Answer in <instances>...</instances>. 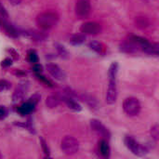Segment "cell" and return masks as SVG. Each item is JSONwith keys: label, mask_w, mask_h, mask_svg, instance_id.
<instances>
[{"label": "cell", "mask_w": 159, "mask_h": 159, "mask_svg": "<svg viewBox=\"0 0 159 159\" xmlns=\"http://www.w3.org/2000/svg\"><path fill=\"white\" fill-rule=\"evenodd\" d=\"M28 61L31 62V63H36L38 62V56H37V53L35 50L34 49H30L28 51Z\"/></svg>", "instance_id": "obj_24"}, {"label": "cell", "mask_w": 159, "mask_h": 159, "mask_svg": "<svg viewBox=\"0 0 159 159\" xmlns=\"http://www.w3.org/2000/svg\"><path fill=\"white\" fill-rule=\"evenodd\" d=\"M0 15H1V17H3L4 19L8 17V14H7V12L5 7L1 4V2H0Z\"/></svg>", "instance_id": "obj_32"}, {"label": "cell", "mask_w": 159, "mask_h": 159, "mask_svg": "<svg viewBox=\"0 0 159 159\" xmlns=\"http://www.w3.org/2000/svg\"><path fill=\"white\" fill-rule=\"evenodd\" d=\"M141 48L136 44L134 43L132 40H128V41H125L123 42L121 45H120V50L122 52H125V53H129V54H132V53H136Z\"/></svg>", "instance_id": "obj_10"}, {"label": "cell", "mask_w": 159, "mask_h": 159, "mask_svg": "<svg viewBox=\"0 0 159 159\" xmlns=\"http://www.w3.org/2000/svg\"><path fill=\"white\" fill-rule=\"evenodd\" d=\"M40 141H41V145H42V148H43V150H44L45 155H46L47 157H49V149H48V147L47 143H46L45 140L42 139V138L40 139Z\"/></svg>", "instance_id": "obj_28"}, {"label": "cell", "mask_w": 159, "mask_h": 159, "mask_svg": "<svg viewBox=\"0 0 159 159\" xmlns=\"http://www.w3.org/2000/svg\"><path fill=\"white\" fill-rule=\"evenodd\" d=\"M99 150H100V153H101L102 157H104V158H109L110 157L111 151H110V146L108 144V141L107 140L102 139L100 142V143H99Z\"/></svg>", "instance_id": "obj_15"}, {"label": "cell", "mask_w": 159, "mask_h": 159, "mask_svg": "<svg viewBox=\"0 0 159 159\" xmlns=\"http://www.w3.org/2000/svg\"><path fill=\"white\" fill-rule=\"evenodd\" d=\"M59 20V16L53 11H45L36 17V23L38 27L44 31L54 27Z\"/></svg>", "instance_id": "obj_1"}, {"label": "cell", "mask_w": 159, "mask_h": 159, "mask_svg": "<svg viewBox=\"0 0 159 159\" xmlns=\"http://www.w3.org/2000/svg\"><path fill=\"white\" fill-rule=\"evenodd\" d=\"M60 98H61V100L63 101V102H65V104H66L70 109H72L73 111L79 112V111L82 110L81 105H80L77 102H75V100L74 98L68 97V96H66V95H64V94H63L61 97H60Z\"/></svg>", "instance_id": "obj_13"}, {"label": "cell", "mask_w": 159, "mask_h": 159, "mask_svg": "<svg viewBox=\"0 0 159 159\" xmlns=\"http://www.w3.org/2000/svg\"><path fill=\"white\" fill-rule=\"evenodd\" d=\"M12 5H19V4H20L21 3V1L22 0H8Z\"/></svg>", "instance_id": "obj_35"}, {"label": "cell", "mask_w": 159, "mask_h": 159, "mask_svg": "<svg viewBox=\"0 0 159 159\" xmlns=\"http://www.w3.org/2000/svg\"><path fill=\"white\" fill-rule=\"evenodd\" d=\"M143 51H144L145 53L149 54V55H154V56H158L159 53V46L157 43H148L147 45L143 46L142 48Z\"/></svg>", "instance_id": "obj_17"}, {"label": "cell", "mask_w": 159, "mask_h": 159, "mask_svg": "<svg viewBox=\"0 0 159 159\" xmlns=\"http://www.w3.org/2000/svg\"><path fill=\"white\" fill-rule=\"evenodd\" d=\"M150 133H151L152 138H153L156 142H157L159 138V129H158V125H157V124H156L154 127H152Z\"/></svg>", "instance_id": "obj_25"}, {"label": "cell", "mask_w": 159, "mask_h": 159, "mask_svg": "<svg viewBox=\"0 0 159 159\" xmlns=\"http://www.w3.org/2000/svg\"><path fill=\"white\" fill-rule=\"evenodd\" d=\"M89 47L90 48V49H92L93 51H95L98 54H104L105 53V48H104L103 45L100 42L92 41L89 44Z\"/></svg>", "instance_id": "obj_19"}, {"label": "cell", "mask_w": 159, "mask_h": 159, "mask_svg": "<svg viewBox=\"0 0 159 159\" xmlns=\"http://www.w3.org/2000/svg\"><path fill=\"white\" fill-rule=\"evenodd\" d=\"M47 70L52 77H54L55 79H57L59 81H63L66 78L65 73L55 63H48Z\"/></svg>", "instance_id": "obj_9"}, {"label": "cell", "mask_w": 159, "mask_h": 159, "mask_svg": "<svg viewBox=\"0 0 159 159\" xmlns=\"http://www.w3.org/2000/svg\"><path fill=\"white\" fill-rule=\"evenodd\" d=\"M137 25L139 26V27H146L147 25H148V21L146 20V19H144V18H138V20H137Z\"/></svg>", "instance_id": "obj_27"}, {"label": "cell", "mask_w": 159, "mask_h": 159, "mask_svg": "<svg viewBox=\"0 0 159 159\" xmlns=\"http://www.w3.org/2000/svg\"><path fill=\"white\" fill-rule=\"evenodd\" d=\"M90 2L89 0H77L75 4V14L81 18H87L90 13Z\"/></svg>", "instance_id": "obj_6"}, {"label": "cell", "mask_w": 159, "mask_h": 159, "mask_svg": "<svg viewBox=\"0 0 159 159\" xmlns=\"http://www.w3.org/2000/svg\"><path fill=\"white\" fill-rule=\"evenodd\" d=\"M86 36L84 34H74L70 38V43L74 46H78L81 45L85 42Z\"/></svg>", "instance_id": "obj_21"}, {"label": "cell", "mask_w": 159, "mask_h": 159, "mask_svg": "<svg viewBox=\"0 0 159 159\" xmlns=\"http://www.w3.org/2000/svg\"><path fill=\"white\" fill-rule=\"evenodd\" d=\"M27 84H28V83H22V84H20V85L15 89V91H14V93H13V97H12V99H13L14 102L21 101V100L25 97L26 92H27V90H28V85H27Z\"/></svg>", "instance_id": "obj_11"}, {"label": "cell", "mask_w": 159, "mask_h": 159, "mask_svg": "<svg viewBox=\"0 0 159 159\" xmlns=\"http://www.w3.org/2000/svg\"><path fill=\"white\" fill-rule=\"evenodd\" d=\"M56 49H57L60 57H61L62 59H68L69 58V56H70L69 52L67 51V49L63 46H61L60 44H56Z\"/></svg>", "instance_id": "obj_23"}, {"label": "cell", "mask_w": 159, "mask_h": 159, "mask_svg": "<svg viewBox=\"0 0 159 159\" xmlns=\"http://www.w3.org/2000/svg\"><path fill=\"white\" fill-rule=\"evenodd\" d=\"M40 98H41V96H40L38 93H35V94H34V95L29 99V102H32L33 104L36 105V104L38 103V102L40 101Z\"/></svg>", "instance_id": "obj_26"}, {"label": "cell", "mask_w": 159, "mask_h": 159, "mask_svg": "<svg viewBox=\"0 0 159 159\" xmlns=\"http://www.w3.org/2000/svg\"><path fill=\"white\" fill-rule=\"evenodd\" d=\"M61 151L67 156H73L76 154L79 150L78 141L72 136H65L61 143Z\"/></svg>", "instance_id": "obj_3"}, {"label": "cell", "mask_w": 159, "mask_h": 159, "mask_svg": "<svg viewBox=\"0 0 159 159\" xmlns=\"http://www.w3.org/2000/svg\"><path fill=\"white\" fill-rule=\"evenodd\" d=\"M60 102H61V98L60 97L51 95V96H48L47 98L46 104H47V106L48 108H55V107H57L60 104Z\"/></svg>", "instance_id": "obj_20"}, {"label": "cell", "mask_w": 159, "mask_h": 159, "mask_svg": "<svg viewBox=\"0 0 159 159\" xmlns=\"http://www.w3.org/2000/svg\"><path fill=\"white\" fill-rule=\"evenodd\" d=\"M33 69H34V72L35 73V75H36V74H41V73H42V71H43V67H42V65H41V64H39V63H37V62L34 64Z\"/></svg>", "instance_id": "obj_31"}, {"label": "cell", "mask_w": 159, "mask_h": 159, "mask_svg": "<svg viewBox=\"0 0 159 159\" xmlns=\"http://www.w3.org/2000/svg\"><path fill=\"white\" fill-rule=\"evenodd\" d=\"M10 88V84L6 80H0V90H7Z\"/></svg>", "instance_id": "obj_29"}, {"label": "cell", "mask_w": 159, "mask_h": 159, "mask_svg": "<svg viewBox=\"0 0 159 159\" xmlns=\"http://www.w3.org/2000/svg\"><path fill=\"white\" fill-rule=\"evenodd\" d=\"M90 127L92 129V130L97 133L99 136H101L102 139L109 141L111 138V133L108 130V129L99 120L97 119H92L90 120Z\"/></svg>", "instance_id": "obj_5"}, {"label": "cell", "mask_w": 159, "mask_h": 159, "mask_svg": "<svg viewBox=\"0 0 159 159\" xmlns=\"http://www.w3.org/2000/svg\"><path fill=\"white\" fill-rule=\"evenodd\" d=\"M2 157V155H1V153H0V158Z\"/></svg>", "instance_id": "obj_36"}, {"label": "cell", "mask_w": 159, "mask_h": 159, "mask_svg": "<svg viewBox=\"0 0 159 159\" xmlns=\"http://www.w3.org/2000/svg\"><path fill=\"white\" fill-rule=\"evenodd\" d=\"M141 103L138 99L129 97L127 98L123 102V110L129 116H136L141 112Z\"/></svg>", "instance_id": "obj_4"}, {"label": "cell", "mask_w": 159, "mask_h": 159, "mask_svg": "<svg viewBox=\"0 0 159 159\" xmlns=\"http://www.w3.org/2000/svg\"><path fill=\"white\" fill-rule=\"evenodd\" d=\"M34 107H35V105H34V104H33L32 102H30L28 101V102H26L25 103L21 104V105L19 107L18 112L20 113V115H21V116H25V115L30 114V113L34 109Z\"/></svg>", "instance_id": "obj_18"}, {"label": "cell", "mask_w": 159, "mask_h": 159, "mask_svg": "<svg viewBox=\"0 0 159 159\" xmlns=\"http://www.w3.org/2000/svg\"><path fill=\"white\" fill-rule=\"evenodd\" d=\"M117 72H118V63L117 62H113L111 64L110 68H109V71H108L109 80L110 79H116Z\"/></svg>", "instance_id": "obj_22"}, {"label": "cell", "mask_w": 159, "mask_h": 159, "mask_svg": "<svg viewBox=\"0 0 159 159\" xmlns=\"http://www.w3.org/2000/svg\"><path fill=\"white\" fill-rule=\"evenodd\" d=\"M0 27L3 28V29L5 30V32H6L8 35H10L11 37H18V36H19L18 31H17L10 23H8L7 20H5L3 17L0 18Z\"/></svg>", "instance_id": "obj_12"}, {"label": "cell", "mask_w": 159, "mask_h": 159, "mask_svg": "<svg viewBox=\"0 0 159 159\" xmlns=\"http://www.w3.org/2000/svg\"><path fill=\"white\" fill-rule=\"evenodd\" d=\"M80 31L84 34H98L101 33L102 27L95 21H88L81 25Z\"/></svg>", "instance_id": "obj_8"}, {"label": "cell", "mask_w": 159, "mask_h": 159, "mask_svg": "<svg viewBox=\"0 0 159 159\" xmlns=\"http://www.w3.org/2000/svg\"><path fill=\"white\" fill-rule=\"evenodd\" d=\"M125 144L129 150L139 157H143L149 152V146L147 144H142L138 143L132 136L125 137Z\"/></svg>", "instance_id": "obj_2"}, {"label": "cell", "mask_w": 159, "mask_h": 159, "mask_svg": "<svg viewBox=\"0 0 159 159\" xmlns=\"http://www.w3.org/2000/svg\"><path fill=\"white\" fill-rule=\"evenodd\" d=\"M79 98L84 102H86L89 106V108H91V109H98L99 108V102H98V101L94 97H92L90 95L83 94V95L79 96Z\"/></svg>", "instance_id": "obj_16"}, {"label": "cell", "mask_w": 159, "mask_h": 159, "mask_svg": "<svg viewBox=\"0 0 159 159\" xmlns=\"http://www.w3.org/2000/svg\"><path fill=\"white\" fill-rule=\"evenodd\" d=\"M1 65H2V66H4V67H7V66H9V65H11V60H10V59H8V58L5 59V60L2 61Z\"/></svg>", "instance_id": "obj_33"}, {"label": "cell", "mask_w": 159, "mask_h": 159, "mask_svg": "<svg viewBox=\"0 0 159 159\" xmlns=\"http://www.w3.org/2000/svg\"><path fill=\"white\" fill-rule=\"evenodd\" d=\"M36 77L39 79V80H41L42 82H44L46 85H48V86H49V87H52V83L48 80V79H47L45 76H43V75H41L40 74H36Z\"/></svg>", "instance_id": "obj_30"}, {"label": "cell", "mask_w": 159, "mask_h": 159, "mask_svg": "<svg viewBox=\"0 0 159 159\" xmlns=\"http://www.w3.org/2000/svg\"><path fill=\"white\" fill-rule=\"evenodd\" d=\"M26 34L34 41H44L48 37V34L44 31H37V30L28 31Z\"/></svg>", "instance_id": "obj_14"}, {"label": "cell", "mask_w": 159, "mask_h": 159, "mask_svg": "<svg viewBox=\"0 0 159 159\" xmlns=\"http://www.w3.org/2000/svg\"><path fill=\"white\" fill-rule=\"evenodd\" d=\"M6 116H7V111H6V109H5L4 107L0 106V119L4 118Z\"/></svg>", "instance_id": "obj_34"}, {"label": "cell", "mask_w": 159, "mask_h": 159, "mask_svg": "<svg viewBox=\"0 0 159 159\" xmlns=\"http://www.w3.org/2000/svg\"><path fill=\"white\" fill-rule=\"evenodd\" d=\"M117 99V87L116 79H110L109 86L106 93V102L108 104H114Z\"/></svg>", "instance_id": "obj_7"}]
</instances>
